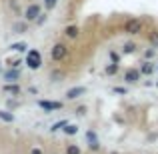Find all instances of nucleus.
Masks as SVG:
<instances>
[{"label": "nucleus", "mask_w": 158, "mask_h": 154, "mask_svg": "<svg viewBox=\"0 0 158 154\" xmlns=\"http://www.w3.org/2000/svg\"><path fill=\"white\" fill-rule=\"evenodd\" d=\"M24 64H26L30 70H40L42 68V54H40V50H36V48L28 50L26 58H24Z\"/></svg>", "instance_id": "f257e3e1"}, {"label": "nucleus", "mask_w": 158, "mask_h": 154, "mask_svg": "<svg viewBox=\"0 0 158 154\" xmlns=\"http://www.w3.org/2000/svg\"><path fill=\"white\" fill-rule=\"evenodd\" d=\"M122 30H124V34H128V36H136L144 30V22L140 18H128L126 22H124Z\"/></svg>", "instance_id": "f03ea898"}, {"label": "nucleus", "mask_w": 158, "mask_h": 154, "mask_svg": "<svg viewBox=\"0 0 158 154\" xmlns=\"http://www.w3.org/2000/svg\"><path fill=\"white\" fill-rule=\"evenodd\" d=\"M66 56H68V46H66L64 42H56V44L50 48V58H52L54 62L66 60Z\"/></svg>", "instance_id": "7ed1b4c3"}, {"label": "nucleus", "mask_w": 158, "mask_h": 154, "mask_svg": "<svg viewBox=\"0 0 158 154\" xmlns=\"http://www.w3.org/2000/svg\"><path fill=\"white\" fill-rule=\"evenodd\" d=\"M40 14H42V8H40L38 2H32L24 8V20H26V22H36Z\"/></svg>", "instance_id": "20e7f679"}, {"label": "nucleus", "mask_w": 158, "mask_h": 154, "mask_svg": "<svg viewBox=\"0 0 158 154\" xmlns=\"http://www.w3.org/2000/svg\"><path fill=\"white\" fill-rule=\"evenodd\" d=\"M140 78H142V74H140V68H134V66L126 68V70H124V74H122L124 84H138Z\"/></svg>", "instance_id": "39448f33"}, {"label": "nucleus", "mask_w": 158, "mask_h": 154, "mask_svg": "<svg viewBox=\"0 0 158 154\" xmlns=\"http://www.w3.org/2000/svg\"><path fill=\"white\" fill-rule=\"evenodd\" d=\"M88 92V88L86 86H72V88H68L66 90V100H78V98H82L84 94Z\"/></svg>", "instance_id": "423d86ee"}, {"label": "nucleus", "mask_w": 158, "mask_h": 154, "mask_svg": "<svg viewBox=\"0 0 158 154\" xmlns=\"http://www.w3.org/2000/svg\"><path fill=\"white\" fill-rule=\"evenodd\" d=\"M36 104H38L44 112H56V110H60V108L64 106V104L58 102V100H38Z\"/></svg>", "instance_id": "0eeeda50"}, {"label": "nucleus", "mask_w": 158, "mask_h": 154, "mask_svg": "<svg viewBox=\"0 0 158 154\" xmlns=\"http://www.w3.org/2000/svg\"><path fill=\"white\" fill-rule=\"evenodd\" d=\"M4 82H18L20 80V68H8L2 72Z\"/></svg>", "instance_id": "6e6552de"}, {"label": "nucleus", "mask_w": 158, "mask_h": 154, "mask_svg": "<svg viewBox=\"0 0 158 154\" xmlns=\"http://www.w3.org/2000/svg\"><path fill=\"white\" fill-rule=\"evenodd\" d=\"M154 70H156V62L152 60H144L140 64V74L142 76H150V74H154Z\"/></svg>", "instance_id": "1a4fd4ad"}, {"label": "nucleus", "mask_w": 158, "mask_h": 154, "mask_svg": "<svg viewBox=\"0 0 158 154\" xmlns=\"http://www.w3.org/2000/svg\"><path fill=\"white\" fill-rule=\"evenodd\" d=\"M2 92L12 94V96H18L20 94V84L18 82H6V84L2 86Z\"/></svg>", "instance_id": "9d476101"}, {"label": "nucleus", "mask_w": 158, "mask_h": 154, "mask_svg": "<svg viewBox=\"0 0 158 154\" xmlns=\"http://www.w3.org/2000/svg\"><path fill=\"white\" fill-rule=\"evenodd\" d=\"M64 36H66V38H70V40H76L78 36H80V28H78L76 24H70V26L64 28Z\"/></svg>", "instance_id": "9b49d317"}, {"label": "nucleus", "mask_w": 158, "mask_h": 154, "mask_svg": "<svg viewBox=\"0 0 158 154\" xmlns=\"http://www.w3.org/2000/svg\"><path fill=\"white\" fill-rule=\"evenodd\" d=\"M136 50H138V44L136 42H124L122 46H120V54H124V56H128V54H134Z\"/></svg>", "instance_id": "f8f14e48"}, {"label": "nucleus", "mask_w": 158, "mask_h": 154, "mask_svg": "<svg viewBox=\"0 0 158 154\" xmlns=\"http://www.w3.org/2000/svg\"><path fill=\"white\" fill-rule=\"evenodd\" d=\"M120 72V64H114V62H108L104 66V74L106 76H116Z\"/></svg>", "instance_id": "ddd939ff"}, {"label": "nucleus", "mask_w": 158, "mask_h": 154, "mask_svg": "<svg viewBox=\"0 0 158 154\" xmlns=\"http://www.w3.org/2000/svg\"><path fill=\"white\" fill-rule=\"evenodd\" d=\"M62 132H64L66 136H76V134H78V124H72V122H68L64 128H62Z\"/></svg>", "instance_id": "4468645a"}, {"label": "nucleus", "mask_w": 158, "mask_h": 154, "mask_svg": "<svg viewBox=\"0 0 158 154\" xmlns=\"http://www.w3.org/2000/svg\"><path fill=\"white\" fill-rule=\"evenodd\" d=\"M0 120H2V122H14L16 116L12 114L10 110H0Z\"/></svg>", "instance_id": "2eb2a0df"}, {"label": "nucleus", "mask_w": 158, "mask_h": 154, "mask_svg": "<svg viewBox=\"0 0 158 154\" xmlns=\"http://www.w3.org/2000/svg\"><path fill=\"white\" fill-rule=\"evenodd\" d=\"M64 154H82V148L78 146V144H66V148H64Z\"/></svg>", "instance_id": "dca6fc26"}, {"label": "nucleus", "mask_w": 158, "mask_h": 154, "mask_svg": "<svg viewBox=\"0 0 158 154\" xmlns=\"http://www.w3.org/2000/svg\"><path fill=\"white\" fill-rule=\"evenodd\" d=\"M12 30L16 32V34H24V32L28 30V22L24 20V22H16L14 26H12Z\"/></svg>", "instance_id": "f3484780"}, {"label": "nucleus", "mask_w": 158, "mask_h": 154, "mask_svg": "<svg viewBox=\"0 0 158 154\" xmlns=\"http://www.w3.org/2000/svg\"><path fill=\"white\" fill-rule=\"evenodd\" d=\"M26 48H28L26 42H14V44H10V50L12 52H26Z\"/></svg>", "instance_id": "a211bd4d"}, {"label": "nucleus", "mask_w": 158, "mask_h": 154, "mask_svg": "<svg viewBox=\"0 0 158 154\" xmlns=\"http://www.w3.org/2000/svg\"><path fill=\"white\" fill-rule=\"evenodd\" d=\"M148 40H150V44H152V46H154L156 50H158V30H156V28L150 32V34H148Z\"/></svg>", "instance_id": "6ab92c4d"}, {"label": "nucleus", "mask_w": 158, "mask_h": 154, "mask_svg": "<svg viewBox=\"0 0 158 154\" xmlns=\"http://www.w3.org/2000/svg\"><path fill=\"white\" fill-rule=\"evenodd\" d=\"M68 124V120H58V122H54L52 124V128H50V132H58V130H62V128Z\"/></svg>", "instance_id": "aec40b11"}, {"label": "nucleus", "mask_w": 158, "mask_h": 154, "mask_svg": "<svg viewBox=\"0 0 158 154\" xmlns=\"http://www.w3.org/2000/svg\"><path fill=\"white\" fill-rule=\"evenodd\" d=\"M108 58H110V62H114V64H120V54L116 50H108Z\"/></svg>", "instance_id": "412c9836"}, {"label": "nucleus", "mask_w": 158, "mask_h": 154, "mask_svg": "<svg viewBox=\"0 0 158 154\" xmlns=\"http://www.w3.org/2000/svg\"><path fill=\"white\" fill-rule=\"evenodd\" d=\"M112 92H114V94H120V96H126V94H128V88H126V86H114V88H112Z\"/></svg>", "instance_id": "4be33fe9"}, {"label": "nucleus", "mask_w": 158, "mask_h": 154, "mask_svg": "<svg viewBox=\"0 0 158 154\" xmlns=\"http://www.w3.org/2000/svg\"><path fill=\"white\" fill-rule=\"evenodd\" d=\"M62 78H64V72H60V70H54V72L50 74L52 82H58V80H62Z\"/></svg>", "instance_id": "5701e85b"}, {"label": "nucleus", "mask_w": 158, "mask_h": 154, "mask_svg": "<svg viewBox=\"0 0 158 154\" xmlns=\"http://www.w3.org/2000/svg\"><path fill=\"white\" fill-rule=\"evenodd\" d=\"M86 112H88V106H84V104H80V106H76V110H74V114H76V116H86Z\"/></svg>", "instance_id": "b1692460"}, {"label": "nucleus", "mask_w": 158, "mask_h": 154, "mask_svg": "<svg viewBox=\"0 0 158 154\" xmlns=\"http://www.w3.org/2000/svg\"><path fill=\"white\" fill-rule=\"evenodd\" d=\"M86 140H88V142H96V140H98L96 130H88V132H86Z\"/></svg>", "instance_id": "393cba45"}, {"label": "nucleus", "mask_w": 158, "mask_h": 154, "mask_svg": "<svg viewBox=\"0 0 158 154\" xmlns=\"http://www.w3.org/2000/svg\"><path fill=\"white\" fill-rule=\"evenodd\" d=\"M20 64H22V58H10V60H8V66H10V68H18Z\"/></svg>", "instance_id": "a878e982"}, {"label": "nucleus", "mask_w": 158, "mask_h": 154, "mask_svg": "<svg viewBox=\"0 0 158 154\" xmlns=\"http://www.w3.org/2000/svg\"><path fill=\"white\" fill-rule=\"evenodd\" d=\"M156 56V48L152 46V48H148L146 52H144V58H146V60H150V58H154Z\"/></svg>", "instance_id": "bb28decb"}, {"label": "nucleus", "mask_w": 158, "mask_h": 154, "mask_svg": "<svg viewBox=\"0 0 158 154\" xmlns=\"http://www.w3.org/2000/svg\"><path fill=\"white\" fill-rule=\"evenodd\" d=\"M88 150L90 152H98V150H100V142H98V140H96V142H88Z\"/></svg>", "instance_id": "cd10ccee"}, {"label": "nucleus", "mask_w": 158, "mask_h": 154, "mask_svg": "<svg viewBox=\"0 0 158 154\" xmlns=\"http://www.w3.org/2000/svg\"><path fill=\"white\" fill-rule=\"evenodd\" d=\"M56 4H58V0H44V6H46L48 10H52V8L56 6Z\"/></svg>", "instance_id": "c85d7f7f"}, {"label": "nucleus", "mask_w": 158, "mask_h": 154, "mask_svg": "<svg viewBox=\"0 0 158 154\" xmlns=\"http://www.w3.org/2000/svg\"><path fill=\"white\" fill-rule=\"evenodd\" d=\"M28 154H44V150H42V148H38V146H32Z\"/></svg>", "instance_id": "c756f323"}, {"label": "nucleus", "mask_w": 158, "mask_h": 154, "mask_svg": "<svg viewBox=\"0 0 158 154\" xmlns=\"http://www.w3.org/2000/svg\"><path fill=\"white\" fill-rule=\"evenodd\" d=\"M44 22H46V14H40L38 20H36V24H44Z\"/></svg>", "instance_id": "7c9ffc66"}, {"label": "nucleus", "mask_w": 158, "mask_h": 154, "mask_svg": "<svg viewBox=\"0 0 158 154\" xmlns=\"http://www.w3.org/2000/svg\"><path fill=\"white\" fill-rule=\"evenodd\" d=\"M8 106L14 108V106H18V102H16V100H8Z\"/></svg>", "instance_id": "2f4dec72"}, {"label": "nucleus", "mask_w": 158, "mask_h": 154, "mask_svg": "<svg viewBox=\"0 0 158 154\" xmlns=\"http://www.w3.org/2000/svg\"><path fill=\"white\" fill-rule=\"evenodd\" d=\"M28 92H30V94H38V90H36L34 86H30V88H28Z\"/></svg>", "instance_id": "473e14b6"}, {"label": "nucleus", "mask_w": 158, "mask_h": 154, "mask_svg": "<svg viewBox=\"0 0 158 154\" xmlns=\"http://www.w3.org/2000/svg\"><path fill=\"white\" fill-rule=\"evenodd\" d=\"M0 74H2V62H0Z\"/></svg>", "instance_id": "72a5a7b5"}, {"label": "nucleus", "mask_w": 158, "mask_h": 154, "mask_svg": "<svg viewBox=\"0 0 158 154\" xmlns=\"http://www.w3.org/2000/svg\"><path fill=\"white\" fill-rule=\"evenodd\" d=\"M110 154H118V152H110Z\"/></svg>", "instance_id": "f704fd0d"}, {"label": "nucleus", "mask_w": 158, "mask_h": 154, "mask_svg": "<svg viewBox=\"0 0 158 154\" xmlns=\"http://www.w3.org/2000/svg\"><path fill=\"white\" fill-rule=\"evenodd\" d=\"M156 70H158V64H156Z\"/></svg>", "instance_id": "c9c22d12"}]
</instances>
